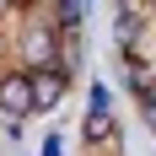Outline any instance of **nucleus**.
Listing matches in <instances>:
<instances>
[{
	"mask_svg": "<svg viewBox=\"0 0 156 156\" xmlns=\"http://www.w3.org/2000/svg\"><path fill=\"white\" fill-rule=\"evenodd\" d=\"M0 113H32V81H27V70H5V76H0Z\"/></svg>",
	"mask_w": 156,
	"mask_h": 156,
	"instance_id": "f03ea898",
	"label": "nucleus"
},
{
	"mask_svg": "<svg viewBox=\"0 0 156 156\" xmlns=\"http://www.w3.org/2000/svg\"><path fill=\"white\" fill-rule=\"evenodd\" d=\"M22 59H27V76L32 70H54V65H59V27L32 22L27 38H22Z\"/></svg>",
	"mask_w": 156,
	"mask_h": 156,
	"instance_id": "f257e3e1",
	"label": "nucleus"
},
{
	"mask_svg": "<svg viewBox=\"0 0 156 156\" xmlns=\"http://www.w3.org/2000/svg\"><path fill=\"white\" fill-rule=\"evenodd\" d=\"M32 113H38V108H48V102H59V97H65V86H70V76H65V70H59V65H54V70H32Z\"/></svg>",
	"mask_w": 156,
	"mask_h": 156,
	"instance_id": "7ed1b4c3",
	"label": "nucleus"
}]
</instances>
